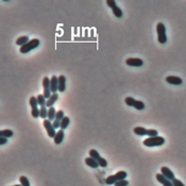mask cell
<instances>
[{
    "mask_svg": "<svg viewBox=\"0 0 186 186\" xmlns=\"http://www.w3.org/2000/svg\"><path fill=\"white\" fill-rule=\"evenodd\" d=\"M50 86H51V82H50V79L48 78V77H45V78L43 79V87H44V94L43 95L45 96L46 99H49L50 97H51L52 93H51V88H50Z\"/></svg>",
    "mask_w": 186,
    "mask_h": 186,
    "instance_id": "cell-4",
    "label": "cell"
},
{
    "mask_svg": "<svg viewBox=\"0 0 186 186\" xmlns=\"http://www.w3.org/2000/svg\"><path fill=\"white\" fill-rule=\"evenodd\" d=\"M106 5H108V7H110L111 9H113V8H115L117 5L114 0H108V1H106Z\"/></svg>",
    "mask_w": 186,
    "mask_h": 186,
    "instance_id": "cell-35",
    "label": "cell"
},
{
    "mask_svg": "<svg viewBox=\"0 0 186 186\" xmlns=\"http://www.w3.org/2000/svg\"><path fill=\"white\" fill-rule=\"evenodd\" d=\"M85 164H86L87 166H89V167H91V168H94V169H96V168H98V167H99L98 161H96V160H94V158H91V156H89V158H85Z\"/></svg>",
    "mask_w": 186,
    "mask_h": 186,
    "instance_id": "cell-13",
    "label": "cell"
},
{
    "mask_svg": "<svg viewBox=\"0 0 186 186\" xmlns=\"http://www.w3.org/2000/svg\"><path fill=\"white\" fill-rule=\"evenodd\" d=\"M14 134V132L12 130H1L0 131V137H5V138H9V137H12Z\"/></svg>",
    "mask_w": 186,
    "mask_h": 186,
    "instance_id": "cell-19",
    "label": "cell"
},
{
    "mask_svg": "<svg viewBox=\"0 0 186 186\" xmlns=\"http://www.w3.org/2000/svg\"><path fill=\"white\" fill-rule=\"evenodd\" d=\"M31 114H32V117H34V118H38L39 117V108H32Z\"/></svg>",
    "mask_w": 186,
    "mask_h": 186,
    "instance_id": "cell-34",
    "label": "cell"
},
{
    "mask_svg": "<svg viewBox=\"0 0 186 186\" xmlns=\"http://www.w3.org/2000/svg\"><path fill=\"white\" fill-rule=\"evenodd\" d=\"M155 178L163 186H173L172 185V181H170V180H168L167 178H165L162 173H156Z\"/></svg>",
    "mask_w": 186,
    "mask_h": 186,
    "instance_id": "cell-7",
    "label": "cell"
},
{
    "mask_svg": "<svg viewBox=\"0 0 186 186\" xmlns=\"http://www.w3.org/2000/svg\"><path fill=\"white\" fill-rule=\"evenodd\" d=\"M98 164H99V166L102 167V168H105V167L108 166V161L103 158H100L99 160H98Z\"/></svg>",
    "mask_w": 186,
    "mask_h": 186,
    "instance_id": "cell-31",
    "label": "cell"
},
{
    "mask_svg": "<svg viewBox=\"0 0 186 186\" xmlns=\"http://www.w3.org/2000/svg\"><path fill=\"white\" fill-rule=\"evenodd\" d=\"M39 117L43 118L44 120L47 119V117H48V108L47 106H42V108H39Z\"/></svg>",
    "mask_w": 186,
    "mask_h": 186,
    "instance_id": "cell-20",
    "label": "cell"
},
{
    "mask_svg": "<svg viewBox=\"0 0 186 186\" xmlns=\"http://www.w3.org/2000/svg\"><path fill=\"white\" fill-rule=\"evenodd\" d=\"M135 101H136V100L132 97H127L126 99H125V102H126V104L128 106H134Z\"/></svg>",
    "mask_w": 186,
    "mask_h": 186,
    "instance_id": "cell-29",
    "label": "cell"
},
{
    "mask_svg": "<svg viewBox=\"0 0 186 186\" xmlns=\"http://www.w3.org/2000/svg\"><path fill=\"white\" fill-rule=\"evenodd\" d=\"M112 11H113V14H114V15L116 16L117 18H120L121 16H122V11H121L120 8L117 7V5L115 8H113Z\"/></svg>",
    "mask_w": 186,
    "mask_h": 186,
    "instance_id": "cell-25",
    "label": "cell"
},
{
    "mask_svg": "<svg viewBox=\"0 0 186 186\" xmlns=\"http://www.w3.org/2000/svg\"><path fill=\"white\" fill-rule=\"evenodd\" d=\"M29 41H30V39H29L28 36H20V37H18V38L16 39V45L22 47V46L26 45Z\"/></svg>",
    "mask_w": 186,
    "mask_h": 186,
    "instance_id": "cell-16",
    "label": "cell"
},
{
    "mask_svg": "<svg viewBox=\"0 0 186 186\" xmlns=\"http://www.w3.org/2000/svg\"><path fill=\"white\" fill-rule=\"evenodd\" d=\"M172 185L173 186H185L181 181H180V180H178V179L173 180V181H172Z\"/></svg>",
    "mask_w": 186,
    "mask_h": 186,
    "instance_id": "cell-36",
    "label": "cell"
},
{
    "mask_svg": "<svg viewBox=\"0 0 186 186\" xmlns=\"http://www.w3.org/2000/svg\"><path fill=\"white\" fill-rule=\"evenodd\" d=\"M19 182L22 186H30V182H29L28 178L25 177V175H22V177L19 178Z\"/></svg>",
    "mask_w": 186,
    "mask_h": 186,
    "instance_id": "cell-26",
    "label": "cell"
},
{
    "mask_svg": "<svg viewBox=\"0 0 186 186\" xmlns=\"http://www.w3.org/2000/svg\"><path fill=\"white\" fill-rule=\"evenodd\" d=\"M58 93H56V94H52L51 97H50L49 99L47 100V103H46V106H47L48 108H52V106H53V104L55 103L56 100H58Z\"/></svg>",
    "mask_w": 186,
    "mask_h": 186,
    "instance_id": "cell-14",
    "label": "cell"
},
{
    "mask_svg": "<svg viewBox=\"0 0 186 186\" xmlns=\"http://www.w3.org/2000/svg\"><path fill=\"white\" fill-rule=\"evenodd\" d=\"M134 133L136 135H139V136L147 135V129L143 128V127H136V128H134Z\"/></svg>",
    "mask_w": 186,
    "mask_h": 186,
    "instance_id": "cell-18",
    "label": "cell"
},
{
    "mask_svg": "<svg viewBox=\"0 0 186 186\" xmlns=\"http://www.w3.org/2000/svg\"><path fill=\"white\" fill-rule=\"evenodd\" d=\"M166 82L169 83V84H172V85H181L183 83V80L179 77H175V76H168L166 77Z\"/></svg>",
    "mask_w": 186,
    "mask_h": 186,
    "instance_id": "cell-10",
    "label": "cell"
},
{
    "mask_svg": "<svg viewBox=\"0 0 186 186\" xmlns=\"http://www.w3.org/2000/svg\"><path fill=\"white\" fill-rule=\"evenodd\" d=\"M29 103H30L31 108H37V105H38V101H37V98L36 97H31L30 99H29Z\"/></svg>",
    "mask_w": 186,
    "mask_h": 186,
    "instance_id": "cell-27",
    "label": "cell"
},
{
    "mask_svg": "<svg viewBox=\"0 0 186 186\" xmlns=\"http://www.w3.org/2000/svg\"><path fill=\"white\" fill-rule=\"evenodd\" d=\"M50 82H51V93L52 94H56V91H58V77L56 76H52L50 79Z\"/></svg>",
    "mask_w": 186,
    "mask_h": 186,
    "instance_id": "cell-9",
    "label": "cell"
},
{
    "mask_svg": "<svg viewBox=\"0 0 186 186\" xmlns=\"http://www.w3.org/2000/svg\"><path fill=\"white\" fill-rule=\"evenodd\" d=\"M69 122H70L69 117L65 116L62 120H61V129H62V130H66V129L68 128V126H69Z\"/></svg>",
    "mask_w": 186,
    "mask_h": 186,
    "instance_id": "cell-17",
    "label": "cell"
},
{
    "mask_svg": "<svg viewBox=\"0 0 186 186\" xmlns=\"http://www.w3.org/2000/svg\"><path fill=\"white\" fill-rule=\"evenodd\" d=\"M43 125H44V127H45L46 131H47L48 136L54 138V136H55V134H56V131H55V129L53 128L52 121H50L49 119H45L44 122H43Z\"/></svg>",
    "mask_w": 186,
    "mask_h": 186,
    "instance_id": "cell-5",
    "label": "cell"
},
{
    "mask_svg": "<svg viewBox=\"0 0 186 186\" xmlns=\"http://www.w3.org/2000/svg\"><path fill=\"white\" fill-rule=\"evenodd\" d=\"M134 108L138 111H141L145 108V104H144V102L141 101V100H136V101H135V104H134Z\"/></svg>",
    "mask_w": 186,
    "mask_h": 186,
    "instance_id": "cell-28",
    "label": "cell"
},
{
    "mask_svg": "<svg viewBox=\"0 0 186 186\" xmlns=\"http://www.w3.org/2000/svg\"><path fill=\"white\" fill-rule=\"evenodd\" d=\"M65 117V115H64V112L62 110H60V111H58L56 112V116H55V120H58V121H61L62 119Z\"/></svg>",
    "mask_w": 186,
    "mask_h": 186,
    "instance_id": "cell-32",
    "label": "cell"
},
{
    "mask_svg": "<svg viewBox=\"0 0 186 186\" xmlns=\"http://www.w3.org/2000/svg\"><path fill=\"white\" fill-rule=\"evenodd\" d=\"M116 182H117V179H116V175H115V174L108 175V177L105 179V183L108 184V185H113V184L115 185Z\"/></svg>",
    "mask_w": 186,
    "mask_h": 186,
    "instance_id": "cell-21",
    "label": "cell"
},
{
    "mask_svg": "<svg viewBox=\"0 0 186 186\" xmlns=\"http://www.w3.org/2000/svg\"><path fill=\"white\" fill-rule=\"evenodd\" d=\"M156 32H158V41L160 44H166L167 34H166V27L163 22H158L156 25Z\"/></svg>",
    "mask_w": 186,
    "mask_h": 186,
    "instance_id": "cell-2",
    "label": "cell"
},
{
    "mask_svg": "<svg viewBox=\"0 0 186 186\" xmlns=\"http://www.w3.org/2000/svg\"><path fill=\"white\" fill-rule=\"evenodd\" d=\"M5 143H8V138H5V137H0V145H5Z\"/></svg>",
    "mask_w": 186,
    "mask_h": 186,
    "instance_id": "cell-38",
    "label": "cell"
},
{
    "mask_svg": "<svg viewBox=\"0 0 186 186\" xmlns=\"http://www.w3.org/2000/svg\"><path fill=\"white\" fill-rule=\"evenodd\" d=\"M52 125H53V128L55 129V130H58V129H61V121L54 120L53 122H52Z\"/></svg>",
    "mask_w": 186,
    "mask_h": 186,
    "instance_id": "cell-37",
    "label": "cell"
},
{
    "mask_svg": "<svg viewBox=\"0 0 186 186\" xmlns=\"http://www.w3.org/2000/svg\"><path fill=\"white\" fill-rule=\"evenodd\" d=\"M147 135L149 137H156L158 136V132L154 129H150V130H147Z\"/></svg>",
    "mask_w": 186,
    "mask_h": 186,
    "instance_id": "cell-30",
    "label": "cell"
},
{
    "mask_svg": "<svg viewBox=\"0 0 186 186\" xmlns=\"http://www.w3.org/2000/svg\"><path fill=\"white\" fill-rule=\"evenodd\" d=\"M39 44H41L39 39H37V38L30 39V41H29L26 45H24L22 47H20L19 51L22 52V53H28V52H30L32 49H35V48L38 47Z\"/></svg>",
    "mask_w": 186,
    "mask_h": 186,
    "instance_id": "cell-3",
    "label": "cell"
},
{
    "mask_svg": "<svg viewBox=\"0 0 186 186\" xmlns=\"http://www.w3.org/2000/svg\"><path fill=\"white\" fill-rule=\"evenodd\" d=\"M116 179H117V181H121V180H126V178L128 177V174H127V172L126 171H118V172L116 173Z\"/></svg>",
    "mask_w": 186,
    "mask_h": 186,
    "instance_id": "cell-23",
    "label": "cell"
},
{
    "mask_svg": "<svg viewBox=\"0 0 186 186\" xmlns=\"http://www.w3.org/2000/svg\"><path fill=\"white\" fill-rule=\"evenodd\" d=\"M64 136H65V133H64V130H62V129L58 130V132H56L55 136H54V138H53L54 144H55V145H60V144L62 143V141H63Z\"/></svg>",
    "mask_w": 186,
    "mask_h": 186,
    "instance_id": "cell-11",
    "label": "cell"
},
{
    "mask_svg": "<svg viewBox=\"0 0 186 186\" xmlns=\"http://www.w3.org/2000/svg\"><path fill=\"white\" fill-rule=\"evenodd\" d=\"M56 112H58V111H56L55 108H53V106H52V108H48V117H47V119H49L50 121H52V122H53V121L55 120Z\"/></svg>",
    "mask_w": 186,
    "mask_h": 186,
    "instance_id": "cell-15",
    "label": "cell"
},
{
    "mask_svg": "<svg viewBox=\"0 0 186 186\" xmlns=\"http://www.w3.org/2000/svg\"><path fill=\"white\" fill-rule=\"evenodd\" d=\"M37 101H38V105H41V108L42 106H46V103H47V99L45 98V96L42 94V95H38L37 96Z\"/></svg>",
    "mask_w": 186,
    "mask_h": 186,
    "instance_id": "cell-22",
    "label": "cell"
},
{
    "mask_svg": "<svg viewBox=\"0 0 186 186\" xmlns=\"http://www.w3.org/2000/svg\"><path fill=\"white\" fill-rule=\"evenodd\" d=\"M161 173H162L165 178H167L168 180H170V181H173V180L175 179L174 173H173L172 171L168 168V167H162V168H161Z\"/></svg>",
    "mask_w": 186,
    "mask_h": 186,
    "instance_id": "cell-8",
    "label": "cell"
},
{
    "mask_svg": "<svg viewBox=\"0 0 186 186\" xmlns=\"http://www.w3.org/2000/svg\"><path fill=\"white\" fill-rule=\"evenodd\" d=\"M128 185H129V182L127 180H121V181H117L114 186H128Z\"/></svg>",
    "mask_w": 186,
    "mask_h": 186,
    "instance_id": "cell-33",
    "label": "cell"
},
{
    "mask_svg": "<svg viewBox=\"0 0 186 186\" xmlns=\"http://www.w3.org/2000/svg\"><path fill=\"white\" fill-rule=\"evenodd\" d=\"M12 186H22V185H20V184H19V185H12Z\"/></svg>",
    "mask_w": 186,
    "mask_h": 186,
    "instance_id": "cell-39",
    "label": "cell"
},
{
    "mask_svg": "<svg viewBox=\"0 0 186 186\" xmlns=\"http://www.w3.org/2000/svg\"><path fill=\"white\" fill-rule=\"evenodd\" d=\"M126 64L128 66H134V67H141L143 66L144 62L139 58H129L126 60Z\"/></svg>",
    "mask_w": 186,
    "mask_h": 186,
    "instance_id": "cell-6",
    "label": "cell"
},
{
    "mask_svg": "<svg viewBox=\"0 0 186 186\" xmlns=\"http://www.w3.org/2000/svg\"><path fill=\"white\" fill-rule=\"evenodd\" d=\"M165 138L162 136H156V137H148L147 139L144 141V145L146 147H160V146L164 145Z\"/></svg>",
    "mask_w": 186,
    "mask_h": 186,
    "instance_id": "cell-1",
    "label": "cell"
},
{
    "mask_svg": "<svg viewBox=\"0 0 186 186\" xmlns=\"http://www.w3.org/2000/svg\"><path fill=\"white\" fill-rule=\"evenodd\" d=\"M88 153H89V156H91V158H94V160L98 161L100 158V154H99V152H98L97 150L91 149V150H89Z\"/></svg>",
    "mask_w": 186,
    "mask_h": 186,
    "instance_id": "cell-24",
    "label": "cell"
},
{
    "mask_svg": "<svg viewBox=\"0 0 186 186\" xmlns=\"http://www.w3.org/2000/svg\"><path fill=\"white\" fill-rule=\"evenodd\" d=\"M65 89H66V78L65 76L61 75V76H58V91L63 93V91H65Z\"/></svg>",
    "mask_w": 186,
    "mask_h": 186,
    "instance_id": "cell-12",
    "label": "cell"
}]
</instances>
